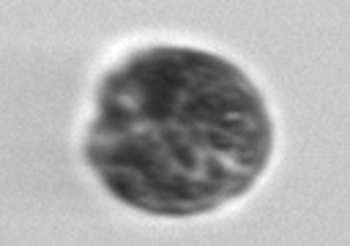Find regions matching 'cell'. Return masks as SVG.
I'll use <instances>...</instances> for the list:
<instances>
[{
    "mask_svg": "<svg viewBox=\"0 0 350 246\" xmlns=\"http://www.w3.org/2000/svg\"><path fill=\"white\" fill-rule=\"evenodd\" d=\"M271 145L262 93L238 66L202 49L145 46L101 79L85 159L123 205L194 216L246 194Z\"/></svg>",
    "mask_w": 350,
    "mask_h": 246,
    "instance_id": "1",
    "label": "cell"
}]
</instances>
